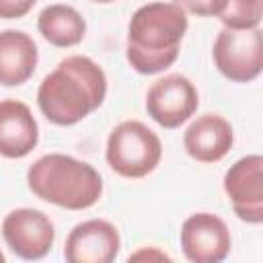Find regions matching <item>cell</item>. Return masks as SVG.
<instances>
[{"instance_id":"30bf717a","label":"cell","mask_w":263,"mask_h":263,"mask_svg":"<svg viewBox=\"0 0 263 263\" xmlns=\"http://www.w3.org/2000/svg\"><path fill=\"white\" fill-rule=\"evenodd\" d=\"M121 240L117 228L101 218L76 224L64 245L68 263H111L119 253Z\"/></svg>"},{"instance_id":"8fae6325","label":"cell","mask_w":263,"mask_h":263,"mask_svg":"<svg viewBox=\"0 0 263 263\" xmlns=\"http://www.w3.org/2000/svg\"><path fill=\"white\" fill-rule=\"evenodd\" d=\"M234 144V132L228 119L218 113L199 115L185 129L183 146L185 152L203 164H212L222 160Z\"/></svg>"},{"instance_id":"7a4b0ae2","label":"cell","mask_w":263,"mask_h":263,"mask_svg":"<svg viewBox=\"0 0 263 263\" xmlns=\"http://www.w3.org/2000/svg\"><path fill=\"white\" fill-rule=\"evenodd\" d=\"M187 12L175 2L142 4L129 18L125 58L138 74H158L179 58L187 33Z\"/></svg>"},{"instance_id":"2e32d148","label":"cell","mask_w":263,"mask_h":263,"mask_svg":"<svg viewBox=\"0 0 263 263\" xmlns=\"http://www.w3.org/2000/svg\"><path fill=\"white\" fill-rule=\"evenodd\" d=\"M179 4L185 12H191L195 16H218L224 10L226 0H173Z\"/></svg>"},{"instance_id":"d6986e66","label":"cell","mask_w":263,"mask_h":263,"mask_svg":"<svg viewBox=\"0 0 263 263\" xmlns=\"http://www.w3.org/2000/svg\"><path fill=\"white\" fill-rule=\"evenodd\" d=\"M4 261H6V257H4V253L0 251V263H4Z\"/></svg>"},{"instance_id":"7c38bea8","label":"cell","mask_w":263,"mask_h":263,"mask_svg":"<svg viewBox=\"0 0 263 263\" xmlns=\"http://www.w3.org/2000/svg\"><path fill=\"white\" fill-rule=\"evenodd\" d=\"M39 142V125L31 109L16 99L0 101V156L25 158Z\"/></svg>"},{"instance_id":"4fadbf2b","label":"cell","mask_w":263,"mask_h":263,"mask_svg":"<svg viewBox=\"0 0 263 263\" xmlns=\"http://www.w3.org/2000/svg\"><path fill=\"white\" fill-rule=\"evenodd\" d=\"M39 51L31 35L16 29L0 31V84L21 86L37 68Z\"/></svg>"},{"instance_id":"9c48e42d","label":"cell","mask_w":263,"mask_h":263,"mask_svg":"<svg viewBox=\"0 0 263 263\" xmlns=\"http://www.w3.org/2000/svg\"><path fill=\"white\" fill-rule=\"evenodd\" d=\"M230 247V230L216 214H191L181 226V249L193 263H220L228 257Z\"/></svg>"},{"instance_id":"ba28073f","label":"cell","mask_w":263,"mask_h":263,"mask_svg":"<svg viewBox=\"0 0 263 263\" xmlns=\"http://www.w3.org/2000/svg\"><path fill=\"white\" fill-rule=\"evenodd\" d=\"M224 191L234 214L247 224L263 222V156L238 158L224 175Z\"/></svg>"},{"instance_id":"5bb4252c","label":"cell","mask_w":263,"mask_h":263,"mask_svg":"<svg viewBox=\"0 0 263 263\" xmlns=\"http://www.w3.org/2000/svg\"><path fill=\"white\" fill-rule=\"evenodd\" d=\"M37 29L55 47L78 45L86 35L84 16L70 4H49L37 16Z\"/></svg>"},{"instance_id":"3957f363","label":"cell","mask_w":263,"mask_h":263,"mask_svg":"<svg viewBox=\"0 0 263 263\" xmlns=\"http://www.w3.org/2000/svg\"><path fill=\"white\" fill-rule=\"evenodd\" d=\"M31 193L64 210H88L103 195L99 171L68 154H45L27 171Z\"/></svg>"},{"instance_id":"277c9868","label":"cell","mask_w":263,"mask_h":263,"mask_svg":"<svg viewBox=\"0 0 263 263\" xmlns=\"http://www.w3.org/2000/svg\"><path fill=\"white\" fill-rule=\"evenodd\" d=\"M105 158L119 177L142 179L160 164L162 144L148 125L136 119H127L111 129Z\"/></svg>"},{"instance_id":"8992f818","label":"cell","mask_w":263,"mask_h":263,"mask_svg":"<svg viewBox=\"0 0 263 263\" xmlns=\"http://www.w3.org/2000/svg\"><path fill=\"white\" fill-rule=\"evenodd\" d=\"M197 88L183 74H166L154 80L146 92V111L164 129L185 123L197 111Z\"/></svg>"},{"instance_id":"e0dca14e","label":"cell","mask_w":263,"mask_h":263,"mask_svg":"<svg viewBox=\"0 0 263 263\" xmlns=\"http://www.w3.org/2000/svg\"><path fill=\"white\" fill-rule=\"evenodd\" d=\"M37 0H0V18L12 21V18H23L25 14L31 12Z\"/></svg>"},{"instance_id":"52a82bcc","label":"cell","mask_w":263,"mask_h":263,"mask_svg":"<svg viewBox=\"0 0 263 263\" xmlns=\"http://www.w3.org/2000/svg\"><path fill=\"white\" fill-rule=\"evenodd\" d=\"M2 236L16 257L37 261L51 251L55 228L41 210L16 208L2 220Z\"/></svg>"},{"instance_id":"5b68a950","label":"cell","mask_w":263,"mask_h":263,"mask_svg":"<svg viewBox=\"0 0 263 263\" xmlns=\"http://www.w3.org/2000/svg\"><path fill=\"white\" fill-rule=\"evenodd\" d=\"M212 58L222 76L232 82H253L263 70V33L255 29H222Z\"/></svg>"},{"instance_id":"6da1fadb","label":"cell","mask_w":263,"mask_h":263,"mask_svg":"<svg viewBox=\"0 0 263 263\" xmlns=\"http://www.w3.org/2000/svg\"><path fill=\"white\" fill-rule=\"evenodd\" d=\"M107 97L105 70L86 55H68L37 88V105L47 121L74 125L97 111Z\"/></svg>"},{"instance_id":"9a60e30c","label":"cell","mask_w":263,"mask_h":263,"mask_svg":"<svg viewBox=\"0 0 263 263\" xmlns=\"http://www.w3.org/2000/svg\"><path fill=\"white\" fill-rule=\"evenodd\" d=\"M263 0H226L218 14L226 29H255L261 23Z\"/></svg>"},{"instance_id":"ac0fdd59","label":"cell","mask_w":263,"mask_h":263,"mask_svg":"<svg viewBox=\"0 0 263 263\" xmlns=\"http://www.w3.org/2000/svg\"><path fill=\"white\" fill-rule=\"evenodd\" d=\"M90 2H97V4H111V2H115V0H90Z\"/></svg>"}]
</instances>
